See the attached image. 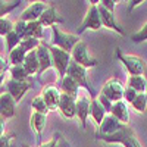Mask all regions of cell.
Returning a JSON list of instances; mask_svg holds the SVG:
<instances>
[{
	"label": "cell",
	"instance_id": "cell-1",
	"mask_svg": "<svg viewBox=\"0 0 147 147\" xmlns=\"http://www.w3.org/2000/svg\"><path fill=\"white\" fill-rule=\"evenodd\" d=\"M96 140L105 141L107 144L118 143V144H122L124 147H143L140 144L137 136H136V131L128 125H124L119 131H116L115 134H112V136H109V137H99Z\"/></svg>",
	"mask_w": 147,
	"mask_h": 147
},
{
	"label": "cell",
	"instance_id": "cell-2",
	"mask_svg": "<svg viewBox=\"0 0 147 147\" xmlns=\"http://www.w3.org/2000/svg\"><path fill=\"white\" fill-rule=\"evenodd\" d=\"M52 32H53V37H52V44L50 46L59 47V49H62V50H65L68 53H72L74 47H75L77 43L80 41L78 35H74V34H68V32L60 31L57 25L52 27Z\"/></svg>",
	"mask_w": 147,
	"mask_h": 147
},
{
	"label": "cell",
	"instance_id": "cell-3",
	"mask_svg": "<svg viewBox=\"0 0 147 147\" xmlns=\"http://www.w3.org/2000/svg\"><path fill=\"white\" fill-rule=\"evenodd\" d=\"M116 57L121 60V63L125 66L127 72L129 75H143L144 74V68H146V62L138 57V56H134V55H125L121 52V49L118 47L116 52H115Z\"/></svg>",
	"mask_w": 147,
	"mask_h": 147
},
{
	"label": "cell",
	"instance_id": "cell-4",
	"mask_svg": "<svg viewBox=\"0 0 147 147\" xmlns=\"http://www.w3.org/2000/svg\"><path fill=\"white\" fill-rule=\"evenodd\" d=\"M102 27H103V24H102L100 12H99V5H90L87 13H85L82 22L80 24V27L77 30V34H82L85 30L97 31V30H100Z\"/></svg>",
	"mask_w": 147,
	"mask_h": 147
},
{
	"label": "cell",
	"instance_id": "cell-5",
	"mask_svg": "<svg viewBox=\"0 0 147 147\" xmlns=\"http://www.w3.org/2000/svg\"><path fill=\"white\" fill-rule=\"evenodd\" d=\"M49 47H50V53H52V59H53V66L57 71L60 80H62L68 74V68L72 62V55L59 47H55V46H49Z\"/></svg>",
	"mask_w": 147,
	"mask_h": 147
},
{
	"label": "cell",
	"instance_id": "cell-6",
	"mask_svg": "<svg viewBox=\"0 0 147 147\" xmlns=\"http://www.w3.org/2000/svg\"><path fill=\"white\" fill-rule=\"evenodd\" d=\"M71 55H72V60H74V62H77L78 65H81L85 69L94 68L97 65V59L90 55L87 44H85L82 40H80L77 43V46L74 47V50H72Z\"/></svg>",
	"mask_w": 147,
	"mask_h": 147
},
{
	"label": "cell",
	"instance_id": "cell-7",
	"mask_svg": "<svg viewBox=\"0 0 147 147\" xmlns=\"http://www.w3.org/2000/svg\"><path fill=\"white\" fill-rule=\"evenodd\" d=\"M66 75H69V77H72L74 80H75L77 82H78V85L80 87H82V88H85L87 90V93L90 94V97L91 99H96V93H94V90H93V87L90 85V82H88V78H87V69L85 68H82L81 65H78L77 62H71V65H69V68H68V74Z\"/></svg>",
	"mask_w": 147,
	"mask_h": 147
},
{
	"label": "cell",
	"instance_id": "cell-8",
	"mask_svg": "<svg viewBox=\"0 0 147 147\" xmlns=\"http://www.w3.org/2000/svg\"><path fill=\"white\" fill-rule=\"evenodd\" d=\"M124 91H125L124 84H122L118 78H110L109 81H106L103 84L102 90H100V93L105 94L112 103L124 100Z\"/></svg>",
	"mask_w": 147,
	"mask_h": 147
},
{
	"label": "cell",
	"instance_id": "cell-9",
	"mask_svg": "<svg viewBox=\"0 0 147 147\" xmlns=\"http://www.w3.org/2000/svg\"><path fill=\"white\" fill-rule=\"evenodd\" d=\"M32 88V82L31 81H16V80H9L6 81L5 87H2V91L9 93L13 99L16 100V103H19L22 100V97L27 94L28 90Z\"/></svg>",
	"mask_w": 147,
	"mask_h": 147
},
{
	"label": "cell",
	"instance_id": "cell-10",
	"mask_svg": "<svg viewBox=\"0 0 147 147\" xmlns=\"http://www.w3.org/2000/svg\"><path fill=\"white\" fill-rule=\"evenodd\" d=\"M125 124H122L121 121H118L113 115L107 113L106 118L103 119V122L100 124V127L97 128V132H96V138L99 137H109L112 136V134H115L116 131H119L122 127H124Z\"/></svg>",
	"mask_w": 147,
	"mask_h": 147
},
{
	"label": "cell",
	"instance_id": "cell-11",
	"mask_svg": "<svg viewBox=\"0 0 147 147\" xmlns=\"http://www.w3.org/2000/svg\"><path fill=\"white\" fill-rule=\"evenodd\" d=\"M40 96L44 99V102H46L49 110H56V109H59L60 97H62V91H60L56 85H46Z\"/></svg>",
	"mask_w": 147,
	"mask_h": 147
},
{
	"label": "cell",
	"instance_id": "cell-12",
	"mask_svg": "<svg viewBox=\"0 0 147 147\" xmlns=\"http://www.w3.org/2000/svg\"><path fill=\"white\" fill-rule=\"evenodd\" d=\"M16 105H18L16 100L9 93L2 91V94H0V115H2V121L3 119H10V118L15 116Z\"/></svg>",
	"mask_w": 147,
	"mask_h": 147
},
{
	"label": "cell",
	"instance_id": "cell-13",
	"mask_svg": "<svg viewBox=\"0 0 147 147\" xmlns=\"http://www.w3.org/2000/svg\"><path fill=\"white\" fill-rule=\"evenodd\" d=\"M46 9H47V6H46L43 2H32L30 6H27L25 9L22 10L19 19H21V21H25V22L38 21V19L41 18V15L44 13Z\"/></svg>",
	"mask_w": 147,
	"mask_h": 147
},
{
	"label": "cell",
	"instance_id": "cell-14",
	"mask_svg": "<svg viewBox=\"0 0 147 147\" xmlns=\"http://www.w3.org/2000/svg\"><path fill=\"white\" fill-rule=\"evenodd\" d=\"M37 56H38V62H40L38 75H41V74L46 72L50 66H53V59H52V53H50V47H49L46 43L41 41V44L37 47Z\"/></svg>",
	"mask_w": 147,
	"mask_h": 147
},
{
	"label": "cell",
	"instance_id": "cell-15",
	"mask_svg": "<svg viewBox=\"0 0 147 147\" xmlns=\"http://www.w3.org/2000/svg\"><path fill=\"white\" fill-rule=\"evenodd\" d=\"M90 107H91V97H78L77 100V116L81 122L82 129L87 128V119L90 116Z\"/></svg>",
	"mask_w": 147,
	"mask_h": 147
},
{
	"label": "cell",
	"instance_id": "cell-16",
	"mask_svg": "<svg viewBox=\"0 0 147 147\" xmlns=\"http://www.w3.org/2000/svg\"><path fill=\"white\" fill-rule=\"evenodd\" d=\"M99 12H100V18H102L103 27H106L109 30H113L115 32H118L121 35H125V30L122 28L121 25H118V22L115 21V16H113L112 12H109L107 9H105L100 3H99Z\"/></svg>",
	"mask_w": 147,
	"mask_h": 147
},
{
	"label": "cell",
	"instance_id": "cell-17",
	"mask_svg": "<svg viewBox=\"0 0 147 147\" xmlns=\"http://www.w3.org/2000/svg\"><path fill=\"white\" fill-rule=\"evenodd\" d=\"M46 122H47V115H41V113H37V112H32L31 113V128L35 134V141L37 144H43L41 143V136H43V131H44V127H46Z\"/></svg>",
	"mask_w": 147,
	"mask_h": 147
},
{
	"label": "cell",
	"instance_id": "cell-18",
	"mask_svg": "<svg viewBox=\"0 0 147 147\" xmlns=\"http://www.w3.org/2000/svg\"><path fill=\"white\" fill-rule=\"evenodd\" d=\"M59 110H60V113H62L65 118H68V119L77 116V99H74V97L62 93Z\"/></svg>",
	"mask_w": 147,
	"mask_h": 147
},
{
	"label": "cell",
	"instance_id": "cell-19",
	"mask_svg": "<svg viewBox=\"0 0 147 147\" xmlns=\"http://www.w3.org/2000/svg\"><path fill=\"white\" fill-rule=\"evenodd\" d=\"M41 22V25L43 27H55V25H60V24H63V18H60L57 15V10L55 6H49L46 10H44V13L41 15V18L38 19Z\"/></svg>",
	"mask_w": 147,
	"mask_h": 147
},
{
	"label": "cell",
	"instance_id": "cell-20",
	"mask_svg": "<svg viewBox=\"0 0 147 147\" xmlns=\"http://www.w3.org/2000/svg\"><path fill=\"white\" fill-rule=\"evenodd\" d=\"M78 90H80V85L72 77L65 75L62 80H60V91H62L63 94H68V96H71V97L78 100V97H80Z\"/></svg>",
	"mask_w": 147,
	"mask_h": 147
},
{
	"label": "cell",
	"instance_id": "cell-21",
	"mask_svg": "<svg viewBox=\"0 0 147 147\" xmlns=\"http://www.w3.org/2000/svg\"><path fill=\"white\" fill-rule=\"evenodd\" d=\"M107 112H106V109L102 106V103L97 100V97L96 99H91V107H90V118L94 121V124L96 127L99 128L100 124L103 122V119L106 118Z\"/></svg>",
	"mask_w": 147,
	"mask_h": 147
},
{
	"label": "cell",
	"instance_id": "cell-22",
	"mask_svg": "<svg viewBox=\"0 0 147 147\" xmlns=\"http://www.w3.org/2000/svg\"><path fill=\"white\" fill-rule=\"evenodd\" d=\"M110 115H113L118 121L122 122V124L128 125V122H129V110H128V106H127V103L124 100L113 103V107H112Z\"/></svg>",
	"mask_w": 147,
	"mask_h": 147
},
{
	"label": "cell",
	"instance_id": "cell-23",
	"mask_svg": "<svg viewBox=\"0 0 147 147\" xmlns=\"http://www.w3.org/2000/svg\"><path fill=\"white\" fill-rule=\"evenodd\" d=\"M24 68L27 69V72L30 74V77L38 74L40 71V62H38V56H37V49L30 53H27L25 62H24Z\"/></svg>",
	"mask_w": 147,
	"mask_h": 147
},
{
	"label": "cell",
	"instance_id": "cell-24",
	"mask_svg": "<svg viewBox=\"0 0 147 147\" xmlns=\"http://www.w3.org/2000/svg\"><path fill=\"white\" fill-rule=\"evenodd\" d=\"M127 85L134 88L137 93H146L147 91V81L144 75H128Z\"/></svg>",
	"mask_w": 147,
	"mask_h": 147
},
{
	"label": "cell",
	"instance_id": "cell-25",
	"mask_svg": "<svg viewBox=\"0 0 147 147\" xmlns=\"http://www.w3.org/2000/svg\"><path fill=\"white\" fill-rule=\"evenodd\" d=\"M25 57H27V52L24 50L21 46H18L16 49H13L10 53H7V60H9L10 66L24 65V62H25Z\"/></svg>",
	"mask_w": 147,
	"mask_h": 147
},
{
	"label": "cell",
	"instance_id": "cell-26",
	"mask_svg": "<svg viewBox=\"0 0 147 147\" xmlns=\"http://www.w3.org/2000/svg\"><path fill=\"white\" fill-rule=\"evenodd\" d=\"M9 74L12 80L16 81H30V74L27 72V69L24 68V65H18V66H10L9 68Z\"/></svg>",
	"mask_w": 147,
	"mask_h": 147
},
{
	"label": "cell",
	"instance_id": "cell-27",
	"mask_svg": "<svg viewBox=\"0 0 147 147\" xmlns=\"http://www.w3.org/2000/svg\"><path fill=\"white\" fill-rule=\"evenodd\" d=\"M43 30H44V27L41 25L40 21L28 22V25H27V37H32V38L40 40L43 37Z\"/></svg>",
	"mask_w": 147,
	"mask_h": 147
},
{
	"label": "cell",
	"instance_id": "cell-28",
	"mask_svg": "<svg viewBox=\"0 0 147 147\" xmlns=\"http://www.w3.org/2000/svg\"><path fill=\"white\" fill-rule=\"evenodd\" d=\"M31 109H32V112H37V113H41V115H47L50 110H49L46 102L41 96H37L32 99L31 102Z\"/></svg>",
	"mask_w": 147,
	"mask_h": 147
},
{
	"label": "cell",
	"instance_id": "cell-29",
	"mask_svg": "<svg viewBox=\"0 0 147 147\" xmlns=\"http://www.w3.org/2000/svg\"><path fill=\"white\" fill-rule=\"evenodd\" d=\"M131 106L140 113H144L147 109V93H138L137 99L131 103Z\"/></svg>",
	"mask_w": 147,
	"mask_h": 147
},
{
	"label": "cell",
	"instance_id": "cell-30",
	"mask_svg": "<svg viewBox=\"0 0 147 147\" xmlns=\"http://www.w3.org/2000/svg\"><path fill=\"white\" fill-rule=\"evenodd\" d=\"M5 41H6V49H7V53H10L13 49H16L19 44H21V38H19V35L13 31V32H10L9 35L5 37Z\"/></svg>",
	"mask_w": 147,
	"mask_h": 147
},
{
	"label": "cell",
	"instance_id": "cell-31",
	"mask_svg": "<svg viewBox=\"0 0 147 147\" xmlns=\"http://www.w3.org/2000/svg\"><path fill=\"white\" fill-rule=\"evenodd\" d=\"M41 44V41L40 40H37V38H32V37H25V38H22V41H21V47L25 50L27 53H30V52H32V50H35L37 47H38Z\"/></svg>",
	"mask_w": 147,
	"mask_h": 147
},
{
	"label": "cell",
	"instance_id": "cell-32",
	"mask_svg": "<svg viewBox=\"0 0 147 147\" xmlns=\"http://www.w3.org/2000/svg\"><path fill=\"white\" fill-rule=\"evenodd\" d=\"M13 31H15V24L13 22L9 21L7 18H0V35L6 37Z\"/></svg>",
	"mask_w": 147,
	"mask_h": 147
},
{
	"label": "cell",
	"instance_id": "cell-33",
	"mask_svg": "<svg viewBox=\"0 0 147 147\" xmlns=\"http://www.w3.org/2000/svg\"><path fill=\"white\" fill-rule=\"evenodd\" d=\"M22 2H19V0H16V2H2V5H0V18H6V15L9 13V12L12 9H15L21 5Z\"/></svg>",
	"mask_w": 147,
	"mask_h": 147
},
{
	"label": "cell",
	"instance_id": "cell-34",
	"mask_svg": "<svg viewBox=\"0 0 147 147\" xmlns=\"http://www.w3.org/2000/svg\"><path fill=\"white\" fill-rule=\"evenodd\" d=\"M16 138L15 132H2L0 136V147H13V140Z\"/></svg>",
	"mask_w": 147,
	"mask_h": 147
},
{
	"label": "cell",
	"instance_id": "cell-35",
	"mask_svg": "<svg viewBox=\"0 0 147 147\" xmlns=\"http://www.w3.org/2000/svg\"><path fill=\"white\" fill-rule=\"evenodd\" d=\"M131 40H132L134 43H143V41L147 40V22L144 24V25H143L137 32H134V34L131 35Z\"/></svg>",
	"mask_w": 147,
	"mask_h": 147
},
{
	"label": "cell",
	"instance_id": "cell-36",
	"mask_svg": "<svg viewBox=\"0 0 147 147\" xmlns=\"http://www.w3.org/2000/svg\"><path fill=\"white\" fill-rule=\"evenodd\" d=\"M27 25H28V22L21 21V19L15 22V32L19 35V38H21V40L27 37Z\"/></svg>",
	"mask_w": 147,
	"mask_h": 147
},
{
	"label": "cell",
	"instance_id": "cell-37",
	"mask_svg": "<svg viewBox=\"0 0 147 147\" xmlns=\"http://www.w3.org/2000/svg\"><path fill=\"white\" fill-rule=\"evenodd\" d=\"M137 96H138V93L134 90V88H131V87H128V85H127V87H125V91H124V102L131 105L134 100L137 99Z\"/></svg>",
	"mask_w": 147,
	"mask_h": 147
},
{
	"label": "cell",
	"instance_id": "cell-38",
	"mask_svg": "<svg viewBox=\"0 0 147 147\" xmlns=\"http://www.w3.org/2000/svg\"><path fill=\"white\" fill-rule=\"evenodd\" d=\"M97 100H99V102L102 103V106H103V107L106 109V112H107V113H110V112H112V107H113V103L110 102V100L107 99V97H106L105 94L99 93V96H97Z\"/></svg>",
	"mask_w": 147,
	"mask_h": 147
},
{
	"label": "cell",
	"instance_id": "cell-39",
	"mask_svg": "<svg viewBox=\"0 0 147 147\" xmlns=\"http://www.w3.org/2000/svg\"><path fill=\"white\" fill-rule=\"evenodd\" d=\"M100 5H102L105 9H107L109 12H112V13H113L115 6H116V2H115V0H100Z\"/></svg>",
	"mask_w": 147,
	"mask_h": 147
},
{
	"label": "cell",
	"instance_id": "cell-40",
	"mask_svg": "<svg viewBox=\"0 0 147 147\" xmlns=\"http://www.w3.org/2000/svg\"><path fill=\"white\" fill-rule=\"evenodd\" d=\"M56 136H53V138L52 140H49V141H46V143H43V144H40L38 147H56Z\"/></svg>",
	"mask_w": 147,
	"mask_h": 147
},
{
	"label": "cell",
	"instance_id": "cell-41",
	"mask_svg": "<svg viewBox=\"0 0 147 147\" xmlns=\"http://www.w3.org/2000/svg\"><path fill=\"white\" fill-rule=\"evenodd\" d=\"M143 3V0H134V2H128V10L131 12L134 7H137V6H140Z\"/></svg>",
	"mask_w": 147,
	"mask_h": 147
},
{
	"label": "cell",
	"instance_id": "cell-42",
	"mask_svg": "<svg viewBox=\"0 0 147 147\" xmlns=\"http://www.w3.org/2000/svg\"><path fill=\"white\" fill-rule=\"evenodd\" d=\"M143 75H144V78H146V81H147V65H146V68H144V74H143Z\"/></svg>",
	"mask_w": 147,
	"mask_h": 147
},
{
	"label": "cell",
	"instance_id": "cell-43",
	"mask_svg": "<svg viewBox=\"0 0 147 147\" xmlns=\"http://www.w3.org/2000/svg\"><path fill=\"white\" fill-rule=\"evenodd\" d=\"M21 147H31V146H28V144H25V143H22V144H21Z\"/></svg>",
	"mask_w": 147,
	"mask_h": 147
}]
</instances>
